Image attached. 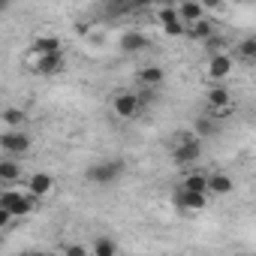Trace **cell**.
<instances>
[{
    "label": "cell",
    "mask_w": 256,
    "mask_h": 256,
    "mask_svg": "<svg viewBox=\"0 0 256 256\" xmlns=\"http://www.w3.org/2000/svg\"><path fill=\"white\" fill-rule=\"evenodd\" d=\"M199 157H202L199 136H193V133H181V136L172 139V160H175L178 166H193V163H199Z\"/></svg>",
    "instance_id": "cell-1"
},
{
    "label": "cell",
    "mask_w": 256,
    "mask_h": 256,
    "mask_svg": "<svg viewBox=\"0 0 256 256\" xmlns=\"http://www.w3.org/2000/svg\"><path fill=\"white\" fill-rule=\"evenodd\" d=\"M0 208L10 211L12 217H28L34 208H36V199L30 193H18V190H6L0 196Z\"/></svg>",
    "instance_id": "cell-2"
},
{
    "label": "cell",
    "mask_w": 256,
    "mask_h": 256,
    "mask_svg": "<svg viewBox=\"0 0 256 256\" xmlns=\"http://www.w3.org/2000/svg\"><path fill=\"white\" fill-rule=\"evenodd\" d=\"M120 172H124V160H102V163L88 166L84 178H88L90 184H112V181L120 178Z\"/></svg>",
    "instance_id": "cell-3"
},
{
    "label": "cell",
    "mask_w": 256,
    "mask_h": 256,
    "mask_svg": "<svg viewBox=\"0 0 256 256\" xmlns=\"http://www.w3.org/2000/svg\"><path fill=\"white\" fill-rule=\"evenodd\" d=\"M139 106H142L139 94H130V90H120V94H114V102H112V108H114V114H118L120 120H130V118H136Z\"/></svg>",
    "instance_id": "cell-4"
},
{
    "label": "cell",
    "mask_w": 256,
    "mask_h": 256,
    "mask_svg": "<svg viewBox=\"0 0 256 256\" xmlns=\"http://www.w3.org/2000/svg\"><path fill=\"white\" fill-rule=\"evenodd\" d=\"M0 148H4L6 154H12V157L28 154V151H30V136H28L24 130H10V133L0 136Z\"/></svg>",
    "instance_id": "cell-5"
},
{
    "label": "cell",
    "mask_w": 256,
    "mask_h": 256,
    "mask_svg": "<svg viewBox=\"0 0 256 256\" xmlns=\"http://www.w3.org/2000/svg\"><path fill=\"white\" fill-rule=\"evenodd\" d=\"M28 66H30L36 76H58V72L64 70V54H46V58L30 54V58H28Z\"/></svg>",
    "instance_id": "cell-6"
},
{
    "label": "cell",
    "mask_w": 256,
    "mask_h": 256,
    "mask_svg": "<svg viewBox=\"0 0 256 256\" xmlns=\"http://www.w3.org/2000/svg\"><path fill=\"white\" fill-rule=\"evenodd\" d=\"M160 24H163V30H166L169 36H184V34H187V24L181 22L178 6H163V10H160Z\"/></svg>",
    "instance_id": "cell-7"
},
{
    "label": "cell",
    "mask_w": 256,
    "mask_h": 256,
    "mask_svg": "<svg viewBox=\"0 0 256 256\" xmlns=\"http://www.w3.org/2000/svg\"><path fill=\"white\" fill-rule=\"evenodd\" d=\"M175 205L181 208V211H190V214H196V211H205V205H208V196L205 193H187V190H175Z\"/></svg>",
    "instance_id": "cell-8"
},
{
    "label": "cell",
    "mask_w": 256,
    "mask_h": 256,
    "mask_svg": "<svg viewBox=\"0 0 256 256\" xmlns=\"http://www.w3.org/2000/svg\"><path fill=\"white\" fill-rule=\"evenodd\" d=\"M52 190H54V178H52L48 172H34V175L28 178V193H30L34 199H46Z\"/></svg>",
    "instance_id": "cell-9"
},
{
    "label": "cell",
    "mask_w": 256,
    "mask_h": 256,
    "mask_svg": "<svg viewBox=\"0 0 256 256\" xmlns=\"http://www.w3.org/2000/svg\"><path fill=\"white\" fill-rule=\"evenodd\" d=\"M30 54H36V58H46V54H64V42H60L58 36L42 34V36H36V40L30 42Z\"/></svg>",
    "instance_id": "cell-10"
},
{
    "label": "cell",
    "mask_w": 256,
    "mask_h": 256,
    "mask_svg": "<svg viewBox=\"0 0 256 256\" xmlns=\"http://www.w3.org/2000/svg\"><path fill=\"white\" fill-rule=\"evenodd\" d=\"M151 46V40L142 34V30H126L124 36H120V52L124 54H136V52H142V48H148Z\"/></svg>",
    "instance_id": "cell-11"
},
{
    "label": "cell",
    "mask_w": 256,
    "mask_h": 256,
    "mask_svg": "<svg viewBox=\"0 0 256 256\" xmlns=\"http://www.w3.org/2000/svg\"><path fill=\"white\" fill-rule=\"evenodd\" d=\"M232 72V58L223 52V54H214L211 60H208V76L214 78V82H220V78H226Z\"/></svg>",
    "instance_id": "cell-12"
},
{
    "label": "cell",
    "mask_w": 256,
    "mask_h": 256,
    "mask_svg": "<svg viewBox=\"0 0 256 256\" xmlns=\"http://www.w3.org/2000/svg\"><path fill=\"white\" fill-rule=\"evenodd\" d=\"M208 106H211V112H226L229 108V102H232V94L223 88V84H214V88H208Z\"/></svg>",
    "instance_id": "cell-13"
},
{
    "label": "cell",
    "mask_w": 256,
    "mask_h": 256,
    "mask_svg": "<svg viewBox=\"0 0 256 256\" xmlns=\"http://www.w3.org/2000/svg\"><path fill=\"white\" fill-rule=\"evenodd\" d=\"M178 16H181V22L187 24V28H193V24H199V22H205V6L202 4H181L178 6Z\"/></svg>",
    "instance_id": "cell-14"
},
{
    "label": "cell",
    "mask_w": 256,
    "mask_h": 256,
    "mask_svg": "<svg viewBox=\"0 0 256 256\" xmlns=\"http://www.w3.org/2000/svg\"><path fill=\"white\" fill-rule=\"evenodd\" d=\"M232 178L229 175H223V172H214V175H208V193H217V196H226V193H232Z\"/></svg>",
    "instance_id": "cell-15"
},
{
    "label": "cell",
    "mask_w": 256,
    "mask_h": 256,
    "mask_svg": "<svg viewBox=\"0 0 256 256\" xmlns=\"http://www.w3.org/2000/svg\"><path fill=\"white\" fill-rule=\"evenodd\" d=\"M160 82H163V70H160L157 64L139 70V84H142V88H157Z\"/></svg>",
    "instance_id": "cell-16"
},
{
    "label": "cell",
    "mask_w": 256,
    "mask_h": 256,
    "mask_svg": "<svg viewBox=\"0 0 256 256\" xmlns=\"http://www.w3.org/2000/svg\"><path fill=\"white\" fill-rule=\"evenodd\" d=\"M181 190H187V193H205V196H208V175H199V172H190V175L184 178V184H181Z\"/></svg>",
    "instance_id": "cell-17"
},
{
    "label": "cell",
    "mask_w": 256,
    "mask_h": 256,
    "mask_svg": "<svg viewBox=\"0 0 256 256\" xmlns=\"http://www.w3.org/2000/svg\"><path fill=\"white\" fill-rule=\"evenodd\" d=\"M187 36L190 40H196V42H208L211 36H214V22H199V24H193V28H187Z\"/></svg>",
    "instance_id": "cell-18"
},
{
    "label": "cell",
    "mask_w": 256,
    "mask_h": 256,
    "mask_svg": "<svg viewBox=\"0 0 256 256\" xmlns=\"http://www.w3.org/2000/svg\"><path fill=\"white\" fill-rule=\"evenodd\" d=\"M4 124L6 126H12V130H18V126H24V120H28V112L24 108H16V106H10V108H4Z\"/></svg>",
    "instance_id": "cell-19"
},
{
    "label": "cell",
    "mask_w": 256,
    "mask_h": 256,
    "mask_svg": "<svg viewBox=\"0 0 256 256\" xmlns=\"http://www.w3.org/2000/svg\"><path fill=\"white\" fill-rule=\"evenodd\" d=\"M0 178L4 181H16V178H22V166L16 163V160H0Z\"/></svg>",
    "instance_id": "cell-20"
},
{
    "label": "cell",
    "mask_w": 256,
    "mask_h": 256,
    "mask_svg": "<svg viewBox=\"0 0 256 256\" xmlns=\"http://www.w3.org/2000/svg\"><path fill=\"white\" fill-rule=\"evenodd\" d=\"M94 256H118V244L102 235V238L94 241Z\"/></svg>",
    "instance_id": "cell-21"
},
{
    "label": "cell",
    "mask_w": 256,
    "mask_h": 256,
    "mask_svg": "<svg viewBox=\"0 0 256 256\" xmlns=\"http://www.w3.org/2000/svg\"><path fill=\"white\" fill-rule=\"evenodd\" d=\"M196 133H199V136H217L220 126H217L211 118H199V120H196Z\"/></svg>",
    "instance_id": "cell-22"
},
{
    "label": "cell",
    "mask_w": 256,
    "mask_h": 256,
    "mask_svg": "<svg viewBox=\"0 0 256 256\" xmlns=\"http://www.w3.org/2000/svg\"><path fill=\"white\" fill-rule=\"evenodd\" d=\"M238 48H241V54H244L247 60H256V34H253V36H247V40H241V46H238Z\"/></svg>",
    "instance_id": "cell-23"
},
{
    "label": "cell",
    "mask_w": 256,
    "mask_h": 256,
    "mask_svg": "<svg viewBox=\"0 0 256 256\" xmlns=\"http://www.w3.org/2000/svg\"><path fill=\"white\" fill-rule=\"evenodd\" d=\"M205 46H208V48H211V58H214V54H223V52H220V48H223V46H226V40H223V36H217V34H214V36H211V40H208V42H205Z\"/></svg>",
    "instance_id": "cell-24"
},
{
    "label": "cell",
    "mask_w": 256,
    "mask_h": 256,
    "mask_svg": "<svg viewBox=\"0 0 256 256\" xmlns=\"http://www.w3.org/2000/svg\"><path fill=\"white\" fill-rule=\"evenodd\" d=\"M64 256H88V250H84L78 241H72V244H66V247H64Z\"/></svg>",
    "instance_id": "cell-25"
},
{
    "label": "cell",
    "mask_w": 256,
    "mask_h": 256,
    "mask_svg": "<svg viewBox=\"0 0 256 256\" xmlns=\"http://www.w3.org/2000/svg\"><path fill=\"white\" fill-rule=\"evenodd\" d=\"M22 256H52V253H46V250H28V253H22Z\"/></svg>",
    "instance_id": "cell-26"
}]
</instances>
